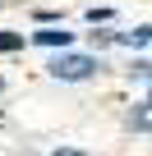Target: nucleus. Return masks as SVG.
Instances as JSON below:
<instances>
[{
    "instance_id": "7",
    "label": "nucleus",
    "mask_w": 152,
    "mask_h": 156,
    "mask_svg": "<svg viewBox=\"0 0 152 156\" xmlns=\"http://www.w3.org/2000/svg\"><path fill=\"white\" fill-rule=\"evenodd\" d=\"M147 106H152V92H147Z\"/></svg>"
},
{
    "instance_id": "6",
    "label": "nucleus",
    "mask_w": 152,
    "mask_h": 156,
    "mask_svg": "<svg viewBox=\"0 0 152 156\" xmlns=\"http://www.w3.org/2000/svg\"><path fill=\"white\" fill-rule=\"evenodd\" d=\"M129 73H134V78H152V64H147V60H134V69H129Z\"/></svg>"
},
{
    "instance_id": "9",
    "label": "nucleus",
    "mask_w": 152,
    "mask_h": 156,
    "mask_svg": "<svg viewBox=\"0 0 152 156\" xmlns=\"http://www.w3.org/2000/svg\"><path fill=\"white\" fill-rule=\"evenodd\" d=\"M0 5H5V0H0Z\"/></svg>"
},
{
    "instance_id": "5",
    "label": "nucleus",
    "mask_w": 152,
    "mask_h": 156,
    "mask_svg": "<svg viewBox=\"0 0 152 156\" xmlns=\"http://www.w3.org/2000/svg\"><path fill=\"white\" fill-rule=\"evenodd\" d=\"M23 46V32H0V51H19Z\"/></svg>"
},
{
    "instance_id": "2",
    "label": "nucleus",
    "mask_w": 152,
    "mask_h": 156,
    "mask_svg": "<svg viewBox=\"0 0 152 156\" xmlns=\"http://www.w3.org/2000/svg\"><path fill=\"white\" fill-rule=\"evenodd\" d=\"M37 41H42V46H60V51H65V46H69V32H65V28H42V32H37Z\"/></svg>"
},
{
    "instance_id": "8",
    "label": "nucleus",
    "mask_w": 152,
    "mask_h": 156,
    "mask_svg": "<svg viewBox=\"0 0 152 156\" xmlns=\"http://www.w3.org/2000/svg\"><path fill=\"white\" fill-rule=\"evenodd\" d=\"M0 92H5V83H0Z\"/></svg>"
},
{
    "instance_id": "3",
    "label": "nucleus",
    "mask_w": 152,
    "mask_h": 156,
    "mask_svg": "<svg viewBox=\"0 0 152 156\" xmlns=\"http://www.w3.org/2000/svg\"><path fill=\"white\" fill-rule=\"evenodd\" d=\"M129 129H152V106H138V110H129Z\"/></svg>"
},
{
    "instance_id": "4",
    "label": "nucleus",
    "mask_w": 152,
    "mask_h": 156,
    "mask_svg": "<svg viewBox=\"0 0 152 156\" xmlns=\"http://www.w3.org/2000/svg\"><path fill=\"white\" fill-rule=\"evenodd\" d=\"M115 41H129V46H143V41H152V28H138V32H124V37H115Z\"/></svg>"
},
{
    "instance_id": "1",
    "label": "nucleus",
    "mask_w": 152,
    "mask_h": 156,
    "mask_svg": "<svg viewBox=\"0 0 152 156\" xmlns=\"http://www.w3.org/2000/svg\"><path fill=\"white\" fill-rule=\"evenodd\" d=\"M102 64L92 60V55H55V64H51V73L55 78H65V83H79V78H88V73H97Z\"/></svg>"
}]
</instances>
